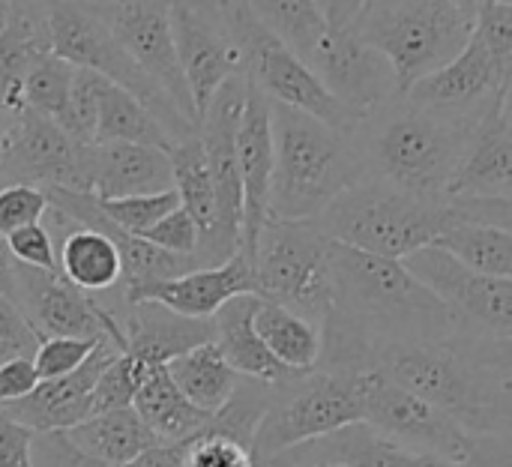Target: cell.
Wrapping results in <instances>:
<instances>
[{
    "mask_svg": "<svg viewBox=\"0 0 512 467\" xmlns=\"http://www.w3.org/2000/svg\"><path fill=\"white\" fill-rule=\"evenodd\" d=\"M318 467H339V465H318Z\"/></svg>",
    "mask_w": 512,
    "mask_h": 467,
    "instance_id": "94428289",
    "label": "cell"
},
{
    "mask_svg": "<svg viewBox=\"0 0 512 467\" xmlns=\"http://www.w3.org/2000/svg\"><path fill=\"white\" fill-rule=\"evenodd\" d=\"M402 264L459 321L512 342V279L477 273L438 246H423L405 255Z\"/></svg>",
    "mask_w": 512,
    "mask_h": 467,
    "instance_id": "4fadbf2b",
    "label": "cell"
},
{
    "mask_svg": "<svg viewBox=\"0 0 512 467\" xmlns=\"http://www.w3.org/2000/svg\"><path fill=\"white\" fill-rule=\"evenodd\" d=\"M87 3H93V0H87Z\"/></svg>",
    "mask_w": 512,
    "mask_h": 467,
    "instance_id": "6125c7cd",
    "label": "cell"
},
{
    "mask_svg": "<svg viewBox=\"0 0 512 467\" xmlns=\"http://www.w3.org/2000/svg\"><path fill=\"white\" fill-rule=\"evenodd\" d=\"M48 3V30L51 54L63 57L78 69H90L105 81L117 84L135 96L168 132L171 141L198 135V126L186 120L165 90L126 54V48L111 36L105 21L84 0H45Z\"/></svg>",
    "mask_w": 512,
    "mask_h": 467,
    "instance_id": "8992f818",
    "label": "cell"
},
{
    "mask_svg": "<svg viewBox=\"0 0 512 467\" xmlns=\"http://www.w3.org/2000/svg\"><path fill=\"white\" fill-rule=\"evenodd\" d=\"M9 6H12V0H0V33H3L6 18H9Z\"/></svg>",
    "mask_w": 512,
    "mask_h": 467,
    "instance_id": "91938a15",
    "label": "cell"
},
{
    "mask_svg": "<svg viewBox=\"0 0 512 467\" xmlns=\"http://www.w3.org/2000/svg\"><path fill=\"white\" fill-rule=\"evenodd\" d=\"M180 3H189L195 9H204V12H213V15H219V6H222V0H180Z\"/></svg>",
    "mask_w": 512,
    "mask_h": 467,
    "instance_id": "6f0895ef",
    "label": "cell"
},
{
    "mask_svg": "<svg viewBox=\"0 0 512 467\" xmlns=\"http://www.w3.org/2000/svg\"><path fill=\"white\" fill-rule=\"evenodd\" d=\"M180 467H255V453L249 444L204 426L192 441L180 444Z\"/></svg>",
    "mask_w": 512,
    "mask_h": 467,
    "instance_id": "ab89813d",
    "label": "cell"
},
{
    "mask_svg": "<svg viewBox=\"0 0 512 467\" xmlns=\"http://www.w3.org/2000/svg\"><path fill=\"white\" fill-rule=\"evenodd\" d=\"M33 432L0 411V467H30Z\"/></svg>",
    "mask_w": 512,
    "mask_h": 467,
    "instance_id": "f907efd6",
    "label": "cell"
},
{
    "mask_svg": "<svg viewBox=\"0 0 512 467\" xmlns=\"http://www.w3.org/2000/svg\"><path fill=\"white\" fill-rule=\"evenodd\" d=\"M270 126V219L315 222L345 189L366 177L351 135L279 102H270Z\"/></svg>",
    "mask_w": 512,
    "mask_h": 467,
    "instance_id": "3957f363",
    "label": "cell"
},
{
    "mask_svg": "<svg viewBox=\"0 0 512 467\" xmlns=\"http://www.w3.org/2000/svg\"><path fill=\"white\" fill-rule=\"evenodd\" d=\"M471 198H512L510 93L501 96L474 126L447 186V201Z\"/></svg>",
    "mask_w": 512,
    "mask_h": 467,
    "instance_id": "44dd1931",
    "label": "cell"
},
{
    "mask_svg": "<svg viewBox=\"0 0 512 467\" xmlns=\"http://www.w3.org/2000/svg\"><path fill=\"white\" fill-rule=\"evenodd\" d=\"M63 435L81 453H87V456H93V459H99V462L111 467H126L141 453L159 447L156 435L141 423V417L132 408L93 414V417H87L84 423L72 426Z\"/></svg>",
    "mask_w": 512,
    "mask_h": 467,
    "instance_id": "f546056e",
    "label": "cell"
},
{
    "mask_svg": "<svg viewBox=\"0 0 512 467\" xmlns=\"http://www.w3.org/2000/svg\"><path fill=\"white\" fill-rule=\"evenodd\" d=\"M171 36L189 99L201 120L213 93L228 78L243 75L240 51L219 15L195 9L180 0H171Z\"/></svg>",
    "mask_w": 512,
    "mask_h": 467,
    "instance_id": "ac0fdd59",
    "label": "cell"
},
{
    "mask_svg": "<svg viewBox=\"0 0 512 467\" xmlns=\"http://www.w3.org/2000/svg\"><path fill=\"white\" fill-rule=\"evenodd\" d=\"M6 123H9V111L0 105V153H3V135H6Z\"/></svg>",
    "mask_w": 512,
    "mask_h": 467,
    "instance_id": "680465c9",
    "label": "cell"
},
{
    "mask_svg": "<svg viewBox=\"0 0 512 467\" xmlns=\"http://www.w3.org/2000/svg\"><path fill=\"white\" fill-rule=\"evenodd\" d=\"M258 303H261V297H255V294H240V297L228 300L213 315V345L219 348V354L225 357V363L234 369L237 378L261 381L270 387L291 384L303 375H294L285 366H279L273 360V354L264 348V342L258 339L255 324H252Z\"/></svg>",
    "mask_w": 512,
    "mask_h": 467,
    "instance_id": "d4e9b609",
    "label": "cell"
},
{
    "mask_svg": "<svg viewBox=\"0 0 512 467\" xmlns=\"http://www.w3.org/2000/svg\"><path fill=\"white\" fill-rule=\"evenodd\" d=\"M315 3L330 30H348L360 18L369 0H315Z\"/></svg>",
    "mask_w": 512,
    "mask_h": 467,
    "instance_id": "816d5d0a",
    "label": "cell"
},
{
    "mask_svg": "<svg viewBox=\"0 0 512 467\" xmlns=\"http://www.w3.org/2000/svg\"><path fill=\"white\" fill-rule=\"evenodd\" d=\"M120 327L126 336L123 354L141 360L150 369L165 366L174 357H180L204 342H213V318L210 321L183 318L153 300L129 303Z\"/></svg>",
    "mask_w": 512,
    "mask_h": 467,
    "instance_id": "cb8c5ba5",
    "label": "cell"
},
{
    "mask_svg": "<svg viewBox=\"0 0 512 467\" xmlns=\"http://www.w3.org/2000/svg\"><path fill=\"white\" fill-rule=\"evenodd\" d=\"M165 372H168L171 384L180 390V396L189 405H195L198 411H204L207 417H213L216 411H222L228 405V399L234 396L237 381H240L213 342H204V345L174 357L171 363H165Z\"/></svg>",
    "mask_w": 512,
    "mask_h": 467,
    "instance_id": "1f68e13d",
    "label": "cell"
},
{
    "mask_svg": "<svg viewBox=\"0 0 512 467\" xmlns=\"http://www.w3.org/2000/svg\"><path fill=\"white\" fill-rule=\"evenodd\" d=\"M246 99V78H228L207 102L198 120V138L204 147L207 171L216 192V264H225L240 252L243 228V189L237 168V126Z\"/></svg>",
    "mask_w": 512,
    "mask_h": 467,
    "instance_id": "8fae6325",
    "label": "cell"
},
{
    "mask_svg": "<svg viewBox=\"0 0 512 467\" xmlns=\"http://www.w3.org/2000/svg\"><path fill=\"white\" fill-rule=\"evenodd\" d=\"M348 30L387 57L402 96L468 45L474 18L450 0H369Z\"/></svg>",
    "mask_w": 512,
    "mask_h": 467,
    "instance_id": "5b68a950",
    "label": "cell"
},
{
    "mask_svg": "<svg viewBox=\"0 0 512 467\" xmlns=\"http://www.w3.org/2000/svg\"><path fill=\"white\" fill-rule=\"evenodd\" d=\"M39 384L33 360H9L0 363V408L21 402Z\"/></svg>",
    "mask_w": 512,
    "mask_h": 467,
    "instance_id": "681fc988",
    "label": "cell"
},
{
    "mask_svg": "<svg viewBox=\"0 0 512 467\" xmlns=\"http://www.w3.org/2000/svg\"><path fill=\"white\" fill-rule=\"evenodd\" d=\"M453 222L456 216L447 204H429L381 180L363 177L315 219V228L333 243L402 261L405 255L432 246Z\"/></svg>",
    "mask_w": 512,
    "mask_h": 467,
    "instance_id": "277c9868",
    "label": "cell"
},
{
    "mask_svg": "<svg viewBox=\"0 0 512 467\" xmlns=\"http://www.w3.org/2000/svg\"><path fill=\"white\" fill-rule=\"evenodd\" d=\"M306 66L315 72L324 90L357 117H366L399 96L387 57L360 42L351 30H330L306 57Z\"/></svg>",
    "mask_w": 512,
    "mask_h": 467,
    "instance_id": "e0dca14e",
    "label": "cell"
},
{
    "mask_svg": "<svg viewBox=\"0 0 512 467\" xmlns=\"http://www.w3.org/2000/svg\"><path fill=\"white\" fill-rule=\"evenodd\" d=\"M123 354V348L111 339H99L87 360L66 378L57 381H39L21 402H12L0 408L9 420L30 429L33 435L42 432H69L72 426L84 423L90 417V396L99 381V375L108 369V363Z\"/></svg>",
    "mask_w": 512,
    "mask_h": 467,
    "instance_id": "ffe728a7",
    "label": "cell"
},
{
    "mask_svg": "<svg viewBox=\"0 0 512 467\" xmlns=\"http://www.w3.org/2000/svg\"><path fill=\"white\" fill-rule=\"evenodd\" d=\"M132 411L156 435L159 444H186L210 420L204 411H198L195 405H189L180 396V390L171 384L165 366L150 369V375L144 378V384L138 387V393L132 399Z\"/></svg>",
    "mask_w": 512,
    "mask_h": 467,
    "instance_id": "4dcf8cb0",
    "label": "cell"
},
{
    "mask_svg": "<svg viewBox=\"0 0 512 467\" xmlns=\"http://www.w3.org/2000/svg\"><path fill=\"white\" fill-rule=\"evenodd\" d=\"M252 276L255 297L324 324L330 312V240L315 222L270 219L252 255Z\"/></svg>",
    "mask_w": 512,
    "mask_h": 467,
    "instance_id": "ba28073f",
    "label": "cell"
},
{
    "mask_svg": "<svg viewBox=\"0 0 512 467\" xmlns=\"http://www.w3.org/2000/svg\"><path fill=\"white\" fill-rule=\"evenodd\" d=\"M219 18L225 30L231 33L237 51H240V66L243 78L255 84L270 102L288 105L294 111H303L324 126L354 135L360 120L354 111H348L342 102H336L324 84L315 78V72L294 54L288 51L252 12L243 0H222Z\"/></svg>",
    "mask_w": 512,
    "mask_h": 467,
    "instance_id": "52a82bcc",
    "label": "cell"
},
{
    "mask_svg": "<svg viewBox=\"0 0 512 467\" xmlns=\"http://www.w3.org/2000/svg\"><path fill=\"white\" fill-rule=\"evenodd\" d=\"M174 189L168 153L144 144H84L81 192L96 201Z\"/></svg>",
    "mask_w": 512,
    "mask_h": 467,
    "instance_id": "7402d4cb",
    "label": "cell"
},
{
    "mask_svg": "<svg viewBox=\"0 0 512 467\" xmlns=\"http://www.w3.org/2000/svg\"><path fill=\"white\" fill-rule=\"evenodd\" d=\"M156 369V366H153ZM150 375V366H144L141 360L129 357V354H117L108 369L99 375L93 396H90V417L93 414H105V411H120V408H132V399L138 393V387L144 384V378Z\"/></svg>",
    "mask_w": 512,
    "mask_h": 467,
    "instance_id": "f35d334b",
    "label": "cell"
},
{
    "mask_svg": "<svg viewBox=\"0 0 512 467\" xmlns=\"http://www.w3.org/2000/svg\"><path fill=\"white\" fill-rule=\"evenodd\" d=\"M90 9L105 21L126 54L165 90L177 111L198 126V114L174 51L171 0H93Z\"/></svg>",
    "mask_w": 512,
    "mask_h": 467,
    "instance_id": "5bb4252c",
    "label": "cell"
},
{
    "mask_svg": "<svg viewBox=\"0 0 512 467\" xmlns=\"http://www.w3.org/2000/svg\"><path fill=\"white\" fill-rule=\"evenodd\" d=\"M126 467H180V444H159L132 459Z\"/></svg>",
    "mask_w": 512,
    "mask_h": 467,
    "instance_id": "f5cc1de1",
    "label": "cell"
},
{
    "mask_svg": "<svg viewBox=\"0 0 512 467\" xmlns=\"http://www.w3.org/2000/svg\"><path fill=\"white\" fill-rule=\"evenodd\" d=\"M30 467H111L81 453L63 432H42L30 441Z\"/></svg>",
    "mask_w": 512,
    "mask_h": 467,
    "instance_id": "7dc6e473",
    "label": "cell"
},
{
    "mask_svg": "<svg viewBox=\"0 0 512 467\" xmlns=\"http://www.w3.org/2000/svg\"><path fill=\"white\" fill-rule=\"evenodd\" d=\"M510 81L512 72L501 69L480 42L468 39L450 63L420 78L402 96L426 111L477 126L483 114L510 93Z\"/></svg>",
    "mask_w": 512,
    "mask_h": 467,
    "instance_id": "2e32d148",
    "label": "cell"
},
{
    "mask_svg": "<svg viewBox=\"0 0 512 467\" xmlns=\"http://www.w3.org/2000/svg\"><path fill=\"white\" fill-rule=\"evenodd\" d=\"M360 372H378L426 399L468 435L512 432V342L465 321L444 339L387 345Z\"/></svg>",
    "mask_w": 512,
    "mask_h": 467,
    "instance_id": "6da1fadb",
    "label": "cell"
},
{
    "mask_svg": "<svg viewBox=\"0 0 512 467\" xmlns=\"http://www.w3.org/2000/svg\"><path fill=\"white\" fill-rule=\"evenodd\" d=\"M462 467H512V435L510 432H486L471 435L468 453Z\"/></svg>",
    "mask_w": 512,
    "mask_h": 467,
    "instance_id": "c3c4849f",
    "label": "cell"
},
{
    "mask_svg": "<svg viewBox=\"0 0 512 467\" xmlns=\"http://www.w3.org/2000/svg\"><path fill=\"white\" fill-rule=\"evenodd\" d=\"M351 423H363L360 375L315 369L291 384L276 387L273 405L258 423L252 453H279L327 438Z\"/></svg>",
    "mask_w": 512,
    "mask_h": 467,
    "instance_id": "9c48e42d",
    "label": "cell"
},
{
    "mask_svg": "<svg viewBox=\"0 0 512 467\" xmlns=\"http://www.w3.org/2000/svg\"><path fill=\"white\" fill-rule=\"evenodd\" d=\"M240 294H255L252 261L243 252L231 255L225 264L195 267L186 276L153 285L150 291H144L141 300H153V303H159L168 312L183 315V318L210 321L228 300H234Z\"/></svg>",
    "mask_w": 512,
    "mask_h": 467,
    "instance_id": "603a6c76",
    "label": "cell"
},
{
    "mask_svg": "<svg viewBox=\"0 0 512 467\" xmlns=\"http://www.w3.org/2000/svg\"><path fill=\"white\" fill-rule=\"evenodd\" d=\"M93 345L96 342H87V339H63V336L39 339V348L33 354L36 378L39 381H57V378L72 375L87 360V354L93 351Z\"/></svg>",
    "mask_w": 512,
    "mask_h": 467,
    "instance_id": "7bdbcfd3",
    "label": "cell"
},
{
    "mask_svg": "<svg viewBox=\"0 0 512 467\" xmlns=\"http://www.w3.org/2000/svg\"><path fill=\"white\" fill-rule=\"evenodd\" d=\"M318 465L339 467H414V453L375 432L369 423H351L327 438L312 441Z\"/></svg>",
    "mask_w": 512,
    "mask_h": 467,
    "instance_id": "e575fe53",
    "label": "cell"
},
{
    "mask_svg": "<svg viewBox=\"0 0 512 467\" xmlns=\"http://www.w3.org/2000/svg\"><path fill=\"white\" fill-rule=\"evenodd\" d=\"M45 54H51L48 3L12 0L6 27L0 33V105L6 111L21 108V81Z\"/></svg>",
    "mask_w": 512,
    "mask_h": 467,
    "instance_id": "4316f807",
    "label": "cell"
},
{
    "mask_svg": "<svg viewBox=\"0 0 512 467\" xmlns=\"http://www.w3.org/2000/svg\"><path fill=\"white\" fill-rule=\"evenodd\" d=\"M9 300L24 312L39 339H111L126 351V336L117 312L111 306H102L99 297H90L69 285L60 273H42L15 264V285Z\"/></svg>",
    "mask_w": 512,
    "mask_h": 467,
    "instance_id": "7c38bea8",
    "label": "cell"
},
{
    "mask_svg": "<svg viewBox=\"0 0 512 467\" xmlns=\"http://www.w3.org/2000/svg\"><path fill=\"white\" fill-rule=\"evenodd\" d=\"M48 213V195L36 186H0V237L18 228L42 222Z\"/></svg>",
    "mask_w": 512,
    "mask_h": 467,
    "instance_id": "ee69618b",
    "label": "cell"
},
{
    "mask_svg": "<svg viewBox=\"0 0 512 467\" xmlns=\"http://www.w3.org/2000/svg\"><path fill=\"white\" fill-rule=\"evenodd\" d=\"M168 162H171V183L180 195V207L192 216L201 234L195 261L198 267H216V192L207 171L201 138L192 135L174 141L168 150Z\"/></svg>",
    "mask_w": 512,
    "mask_h": 467,
    "instance_id": "83f0119b",
    "label": "cell"
},
{
    "mask_svg": "<svg viewBox=\"0 0 512 467\" xmlns=\"http://www.w3.org/2000/svg\"><path fill=\"white\" fill-rule=\"evenodd\" d=\"M474 126L393 96L351 135L363 174L429 204H447V186Z\"/></svg>",
    "mask_w": 512,
    "mask_h": 467,
    "instance_id": "7a4b0ae2",
    "label": "cell"
},
{
    "mask_svg": "<svg viewBox=\"0 0 512 467\" xmlns=\"http://www.w3.org/2000/svg\"><path fill=\"white\" fill-rule=\"evenodd\" d=\"M252 324H255V333L264 342V348L288 372L309 375L321 366L324 336H321V327L312 324L309 318H303L279 303L261 300Z\"/></svg>",
    "mask_w": 512,
    "mask_h": 467,
    "instance_id": "f1b7e54d",
    "label": "cell"
},
{
    "mask_svg": "<svg viewBox=\"0 0 512 467\" xmlns=\"http://www.w3.org/2000/svg\"><path fill=\"white\" fill-rule=\"evenodd\" d=\"M51 225L63 237L57 240V270L78 291L99 297L120 288V255L114 243L96 228H78L63 213L48 207Z\"/></svg>",
    "mask_w": 512,
    "mask_h": 467,
    "instance_id": "484cf974",
    "label": "cell"
},
{
    "mask_svg": "<svg viewBox=\"0 0 512 467\" xmlns=\"http://www.w3.org/2000/svg\"><path fill=\"white\" fill-rule=\"evenodd\" d=\"M93 144H144L168 153L174 141L135 96L108 81L99 99Z\"/></svg>",
    "mask_w": 512,
    "mask_h": 467,
    "instance_id": "d6a6232c",
    "label": "cell"
},
{
    "mask_svg": "<svg viewBox=\"0 0 512 467\" xmlns=\"http://www.w3.org/2000/svg\"><path fill=\"white\" fill-rule=\"evenodd\" d=\"M432 246L444 249L459 264H465L477 273L512 279V231L507 228H492V225H477V222H453L435 237Z\"/></svg>",
    "mask_w": 512,
    "mask_h": 467,
    "instance_id": "836d02e7",
    "label": "cell"
},
{
    "mask_svg": "<svg viewBox=\"0 0 512 467\" xmlns=\"http://www.w3.org/2000/svg\"><path fill=\"white\" fill-rule=\"evenodd\" d=\"M75 66L66 63L57 54H45L39 63L30 66V72L21 81V108H30L54 123H60L66 102H69V87H72Z\"/></svg>",
    "mask_w": 512,
    "mask_h": 467,
    "instance_id": "8d00e7d4",
    "label": "cell"
},
{
    "mask_svg": "<svg viewBox=\"0 0 512 467\" xmlns=\"http://www.w3.org/2000/svg\"><path fill=\"white\" fill-rule=\"evenodd\" d=\"M15 285V261L6 249V240L0 237V297H12Z\"/></svg>",
    "mask_w": 512,
    "mask_h": 467,
    "instance_id": "db71d44e",
    "label": "cell"
},
{
    "mask_svg": "<svg viewBox=\"0 0 512 467\" xmlns=\"http://www.w3.org/2000/svg\"><path fill=\"white\" fill-rule=\"evenodd\" d=\"M237 168H240V189H243L240 252L252 261L258 237L270 222L273 126H270V99L249 81H246L240 126H237Z\"/></svg>",
    "mask_w": 512,
    "mask_h": 467,
    "instance_id": "d6986e66",
    "label": "cell"
},
{
    "mask_svg": "<svg viewBox=\"0 0 512 467\" xmlns=\"http://www.w3.org/2000/svg\"><path fill=\"white\" fill-rule=\"evenodd\" d=\"M6 240V249L12 255L15 264L21 267H33L42 273H60L57 270V243H54V231L45 222L27 225L12 231Z\"/></svg>",
    "mask_w": 512,
    "mask_h": 467,
    "instance_id": "b9f144b4",
    "label": "cell"
},
{
    "mask_svg": "<svg viewBox=\"0 0 512 467\" xmlns=\"http://www.w3.org/2000/svg\"><path fill=\"white\" fill-rule=\"evenodd\" d=\"M96 204H99V213L111 225H117L126 234L141 237L162 216H168L171 210L180 207V195H177V189H165L156 195H129V198H111V201H96Z\"/></svg>",
    "mask_w": 512,
    "mask_h": 467,
    "instance_id": "74e56055",
    "label": "cell"
},
{
    "mask_svg": "<svg viewBox=\"0 0 512 467\" xmlns=\"http://www.w3.org/2000/svg\"><path fill=\"white\" fill-rule=\"evenodd\" d=\"M141 237H144L147 243H153L156 249L171 252V255H180V258H195L198 240H201L198 225L192 222V216H189L183 207H177V210H171L168 216H162V219H159L153 228H147Z\"/></svg>",
    "mask_w": 512,
    "mask_h": 467,
    "instance_id": "f6af8a7d",
    "label": "cell"
},
{
    "mask_svg": "<svg viewBox=\"0 0 512 467\" xmlns=\"http://www.w3.org/2000/svg\"><path fill=\"white\" fill-rule=\"evenodd\" d=\"M357 375H360L363 423H369L375 432L396 441L414 456H438L462 465L471 435L453 417H447L441 408L429 405L426 399L408 393L405 387L387 381L378 372H357Z\"/></svg>",
    "mask_w": 512,
    "mask_h": 467,
    "instance_id": "30bf717a",
    "label": "cell"
},
{
    "mask_svg": "<svg viewBox=\"0 0 512 467\" xmlns=\"http://www.w3.org/2000/svg\"><path fill=\"white\" fill-rule=\"evenodd\" d=\"M450 3L459 6V9H462L465 15H471V18H477V12L486 6V0H450Z\"/></svg>",
    "mask_w": 512,
    "mask_h": 467,
    "instance_id": "9f6ffc18",
    "label": "cell"
},
{
    "mask_svg": "<svg viewBox=\"0 0 512 467\" xmlns=\"http://www.w3.org/2000/svg\"><path fill=\"white\" fill-rule=\"evenodd\" d=\"M81 150L54 120L18 108L9 111L0 186H36V189H72L81 192Z\"/></svg>",
    "mask_w": 512,
    "mask_h": 467,
    "instance_id": "9a60e30c",
    "label": "cell"
},
{
    "mask_svg": "<svg viewBox=\"0 0 512 467\" xmlns=\"http://www.w3.org/2000/svg\"><path fill=\"white\" fill-rule=\"evenodd\" d=\"M471 39L486 48V54L512 72V0H486L474 18Z\"/></svg>",
    "mask_w": 512,
    "mask_h": 467,
    "instance_id": "60d3db41",
    "label": "cell"
},
{
    "mask_svg": "<svg viewBox=\"0 0 512 467\" xmlns=\"http://www.w3.org/2000/svg\"><path fill=\"white\" fill-rule=\"evenodd\" d=\"M243 3L303 63L330 33L315 0H243Z\"/></svg>",
    "mask_w": 512,
    "mask_h": 467,
    "instance_id": "d590c367",
    "label": "cell"
},
{
    "mask_svg": "<svg viewBox=\"0 0 512 467\" xmlns=\"http://www.w3.org/2000/svg\"><path fill=\"white\" fill-rule=\"evenodd\" d=\"M36 348L39 336L24 318V312L9 297H0V363L33 360Z\"/></svg>",
    "mask_w": 512,
    "mask_h": 467,
    "instance_id": "bcb514c9",
    "label": "cell"
},
{
    "mask_svg": "<svg viewBox=\"0 0 512 467\" xmlns=\"http://www.w3.org/2000/svg\"><path fill=\"white\" fill-rule=\"evenodd\" d=\"M414 467H462L459 462L450 459H438V456H414Z\"/></svg>",
    "mask_w": 512,
    "mask_h": 467,
    "instance_id": "11a10c76",
    "label": "cell"
}]
</instances>
